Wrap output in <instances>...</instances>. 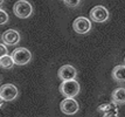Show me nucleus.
<instances>
[{
  "label": "nucleus",
  "instance_id": "1",
  "mask_svg": "<svg viewBox=\"0 0 125 117\" xmlns=\"http://www.w3.org/2000/svg\"><path fill=\"white\" fill-rule=\"evenodd\" d=\"M13 13L20 19H27L33 14V6L27 0H18L13 6Z\"/></svg>",
  "mask_w": 125,
  "mask_h": 117
},
{
  "label": "nucleus",
  "instance_id": "2",
  "mask_svg": "<svg viewBox=\"0 0 125 117\" xmlns=\"http://www.w3.org/2000/svg\"><path fill=\"white\" fill-rule=\"evenodd\" d=\"M80 83L76 80H67V81H62L60 84V93L64 97H75L80 93Z\"/></svg>",
  "mask_w": 125,
  "mask_h": 117
},
{
  "label": "nucleus",
  "instance_id": "3",
  "mask_svg": "<svg viewBox=\"0 0 125 117\" xmlns=\"http://www.w3.org/2000/svg\"><path fill=\"white\" fill-rule=\"evenodd\" d=\"M12 57L14 60V63L18 66H25L31 62L32 60V53L29 49L25 47H19L12 52Z\"/></svg>",
  "mask_w": 125,
  "mask_h": 117
},
{
  "label": "nucleus",
  "instance_id": "4",
  "mask_svg": "<svg viewBox=\"0 0 125 117\" xmlns=\"http://www.w3.org/2000/svg\"><path fill=\"white\" fill-rule=\"evenodd\" d=\"M73 29L78 34H87L91 31V21L84 17H78L73 22Z\"/></svg>",
  "mask_w": 125,
  "mask_h": 117
},
{
  "label": "nucleus",
  "instance_id": "5",
  "mask_svg": "<svg viewBox=\"0 0 125 117\" xmlns=\"http://www.w3.org/2000/svg\"><path fill=\"white\" fill-rule=\"evenodd\" d=\"M18 94H19L18 88L14 84L7 83L0 87V97L5 102H10V101L15 100L18 97Z\"/></svg>",
  "mask_w": 125,
  "mask_h": 117
},
{
  "label": "nucleus",
  "instance_id": "6",
  "mask_svg": "<svg viewBox=\"0 0 125 117\" xmlns=\"http://www.w3.org/2000/svg\"><path fill=\"white\" fill-rule=\"evenodd\" d=\"M60 109L65 115H75L78 111L80 106L76 101L74 100V97H65L60 103Z\"/></svg>",
  "mask_w": 125,
  "mask_h": 117
},
{
  "label": "nucleus",
  "instance_id": "7",
  "mask_svg": "<svg viewBox=\"0 0 125 117\" xmlns=\"http://www.w3.org/2000/svg\"><path fill=\"white\" fill-rule=\"evenodd\" d=\"M109 11L104 6H95L90 11V19L95 22H105L109 19Z\"/></svg>",
  "mask_w": 125,
  "mask_h": 117
},
{
  "label": "nucleus",
  "instance_id": "8",
  "mask_svg": "<svg viewBox=\"0 0 125 117\" xmlns=\"http://www.w3.org/2000/svg\"><path fill=\"white\" fill-rule=\"evenodd\" d=\"M20 39H21V36H20L19 32L15 31V29H7V31L4 32L2 36H1V40L6 46L18 45L20 42Z\"/></svg>",
  "mask_w": 125,
  "mask_h": 117
},
{
  "label": "nucleus",
  "instance_id": "9",
  "mask_svg": "<svg viewBox=\"0 0 125 117\" xmlns=\"http://www.w3.org/2000/svg\"><path fill=\"white\" fill-rule=\"evenodd\" d=\"M57 76L62 81H67V80H75L77 76V70L75 67H73L71 64H64L59 69L57 72Z\"/></svg>",
  "mask_w": 125,
  "mask_h": 117
},
{
  "label": "nucleus",
  "instance_id": "10",
  "mask_svg": "<svg viewBox=\"0 0 125 117\" xmlns=\"http://www.w3.org/2000/svg\"><path fill=\"white\" fill-rule=\"evenodd\" d=\"M98 112H101L103 116H118V108L117 103H115L114 101L110 103H103L98 106Z\"/></svg>",
  "mask_w": 125,
  "mask_h": 117
},
{
  "label": "nucleus",
  "instance_id": "11",
  "mask_svg": "<svg viewBox=\"0 0 125 117\" xmlns=\"http://www.w3.org/2000/svg\"><path fill=\"white\" fill-rule=\"evenodd\" d=\"M112 78L117 82L125 81V64H118L112 69Z\"/></svg>",
  "mask_w": 125,
  "mask_h": 117
},
{
  "label": "nucleus",
  "instance_id": "12",
  "mask_svg": "<svg viewBox=\"0 0 125 117\" xmlns=\"http://www.w3.org/2000/svg\"><path fill=\"white\" fill-rule=\"evenodd\" d=\"M111 98L117 104H125V88H117L112 91Z\"/></svg>",
  "mask_w": 125,
  "mask_h": 117
},
{
  "label": "nucleus",
  "instance_id": "13",
  "mask_svg": "<svg viewBox=\"0 0 125 117\" xmlns=\"http://www.w3.org/2000/svg\"><path fill=\"white\" fill-rule=\"evenodd\" d=\"M14 64L15 63H14V60H13L12 55L6 54V55L0 57V68H2V69H12Z\"/></svg>",
  "mask_w": 125,
  "mask_h": 117
},
{
  "label": "nucleus",
  "instance_id": "14",
  "mask_svg": "<svg viewBox=\"0 0 125 117\" xmlns=\"http://www.w3.org/2000/svg\"><path fill=\"white\" fill-rule=\"evenodd\" d=\"M8 20H10V17H8L7 12L0 10V25H5V23H7Z\"/></svg>",
  "mask_w": 125,
  "mask_h": 117
},
{
  "label": "nucleus",
  "instance_id": "15",
  "mask_svg": "<svg viewBox=\"0 0 125 117\" xmlns=\"http://www.w3.org/2000/svg\"><path fill=\"white\" fill-rule=\"evenodd\" d=\"M80 1L81 0H63L64 5H67L68 7H77L80 5Z\"/></svg>",
  "mask_w": 125,
  "mask_h": 117
},
{
  "label": "nucleus",
  "instance_id": "16",
  "mask_svg": "<svg viewBox=\"0 0 125 117\" xmlns=\"http://www.w3.org/2000/svg\"><path fill=\"white\" fill-rule=\"evenodd\" d=\"M7 52H8V50H7V47H6L5 43H0V57L6 55Z\"/></svg>",
  "mask_w": 125,
  "mask_h": 117
},
{
  "label": "nucleus",
  "instance_id": "17",
  "mask_svg": "<svg viewBox=\"0 0 125 117\" xmlns=\"http://www.w3.org/2000/svg\"><path fill=\"white\" fill-rule=\"evenodd\" d=\"M4 4V0H0V5H2Z\"/></svg>",
  "mask_w": 125,
  "mask_h": 117
},
{
  "label": "nucleus",
  "instance_id": "18",
  "mask_svg": "<svg viewBox=\"0 0 125 117\" xmlns=\"http://www.w3.org/2000/svg\"><path fill=\"white\" fill-rule=\"evenodd\" d=\"M124 64H125V57H124Z\"/></svg>",
  "mask_w": 125,
  "mask_h": 117
},
{
  "label": "nucleus",
  "instance_id": "19",
  "mask_svg": "<svg viewBox=\"0 0 125 117\" xmlns=\"http://www.w3.org/2000/svg\"><path fill=\"white\" fill-rule=\"evenodd\" d=\"M0 6H1V5H0Z\"/></svg>",
  "mask_w": 125,
  "mask_h": 117
}]
</instances>
